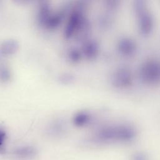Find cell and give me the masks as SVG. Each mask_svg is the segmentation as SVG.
<instances>
[{"mask_svg":"<svg viewBox=\"0 0 160 160\" xmlns=\"http://www.w3.org/2000/svg\"><path fill=\"white\" fill-rule=\"evenodd\" d=\"M89 31V23L83 3H78L68 14L64 28V36L68 39L86 40Z\"/></svg>","mask_w":160,"mask_h":160,"instance_id":"1","label":"cell"},{"mask_svg":"<svg viewBox=\"0 0 160 160\" xmlns=\"http://www.w3.org/2000/svg\"><path fill=\"white\" fill-rule=\"evenodd\" d=\"M66 9L54 11L48 2H41L38 6L37 21L39 26L46 30H54L62 22Z\"/></svg>","mask_w":160,"mask_h":160,"instance_id":"2","label":"cell"},{"mask_svg":"<svg viewBox=\"0 0 160 160\" xmlns=\"http://www.w3.org/2000/svg\"><path fill=\"white\" fill-rule=\"evenodd\" d=\"M12 154L18 160H32L36 157L38 151L32 145H22L14 149Z\"/></svg>","mask_w":160,"mask_h":160,"instance_id":"3","label":"cell"},{"mask_svg":"<svg viewBox=\"0 0 160 160\" xmlns=\"http://www.w3.org/2000/svg\"><path fill=\"white\" fill-rule=\"evenodd\" d=\"M66 124L61 120H56L52 122L47 128L46 132L48 136L52 138H59L64 136L66 132Z\"/></svg>","mask_w":160,"mask_h":160,"instance_id":"4","label":"cell"},{"mask_svg":"<svg viewBox=\"0 0 160 160\" xmlns=\"http://www.w3.org/2000/svg\"><path fill=\"white\" fill-rule=\"evenodd\" d=\"M80 49L82 52V56L88 59H92L95 58L99 51L98 45L96 42L89 39L83 41Z\"/></svg>","mask_w":160,"mask_h":160,"instance_id":"5","label":"cell"},{"mask_svg":"<svg viewBox=\"0 0 160 160\" xmlns=\"http://www.w3.org/2000/svg\"><path fill=\"white\" fill-rule=\"evenodd\" d=\"M18 42L14 39H7L0 44V56L8 57L14 54L18 49Z\"/></svg>","mask_w":160,"mask_h":160,"instance_id":"6","label":"cell"},{"mask_svg":"<svg viewBox=\"0 0 160 160\" xmlns=\"http://www.w3.org/2000/svg\"><path fill=\"white\" fill-rule=\"evenodd\" d=\"M92 121V115L88 111H79L74 114L72 122L77 128H84Z\"/></svg>","mask_w":160,"mask_h":160,"instance_id":"7","label":"cell"},{"mask_svg":"<svg viewBox=\"0 0 160 160\" xmlns=\"http://www.w3.org/2000/svg\"><path fill=\"white\" fill-rule=\"evenodd\" d=\"M66 56L68 60L72 64L79 63L83 57L81 49L77 48H71L69 49L67 51Z\"/></svg>","mask_w":160,"mask_h":160,"instance_id":"8","label":"cell"},{"mask_svg":"<svg viewBox=\"0 0 160 160\" xmlns=\"http://www.w3.org/2000/svg\"><path fill=\"white\" fill-rule=\"evenodd\" d=\"M11 71L9 68L4 62H0V82H8L11 79Z\"/></svg>","mask_w":160,"mask_h":160,"instance_id":"9","label":"cell"},{"mask_svg":"<svg viewBox=\"0 0 160 160\" xmlns=\"http://www.w3.org/2000/svg\"><path fill=\"white\" fill-rule=\"evenodd\" d=\"M74 79L73 76L71 74H62L60 78V81L64 84H69L72 82Z\"/></svg>","mask_w":160,"mask_h":160,"instance_id":"10","label":"cell"},{"mask_svg":"<svg viewBox=\"0 0 160 160\" xmlns=\"http://www.w3.org/2000/svg\"><path fill=\"white\" fill-rule=\"evenodd\" d=\"M6 133L5 132V131L0 129V148H1L4 145L6 140Z\"/></svg>","mask_w":160,"mask_h":160,"instance_id":"11","label":"cell"}]
</instances>
